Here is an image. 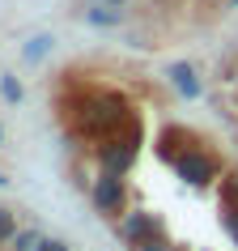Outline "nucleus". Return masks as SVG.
Here are the masks:
<instances>
[{
    "label": "nucleus",
    "mask_w": 238,
    "mask_h": 251,
    "mask_svg": "<svg viewBox=\"0 0 238 251\" xmlns=\"http://www.w3.org/2000/svg\"><path fill=\"white\" fill-rule=\"evenodd\" d=\"M94 158H98V171H111V175H128L141 158V128H123L119 136L102 141V145L94 149Z\"/></svg>",
    "instance_id": "2"
},
{
    "label": "nucleus",
    "mask_w": 238,
    "mask_h": 251,
    "mask_svg": "<svg viewBox=\"0 0 238 251\" xmlns=\"http://www.w3.org/2000/svg\"><path fill=\"white\" fill-rule=\"evenodd\" d=\"M234 4H238V0H234Z\"/></svg>",
    "instance_id": "19"
},
{
    "label": "nucleus",
    "mask_w": 238,
    "mask_h": 251,
    "mask_svg": "<svg viewBox=\"0 0 238 251\" xmlns=\"http://www.w3.org/2000/svg\"><path fill=\"white\" fill-rule=\"evenodd\" d=\"M22 94H26V90H22V81H17V77H9V73H0V98H4V102H22Z\"/></svg>",
    "instance_id": "11"
},
{
    "label": "nucleus",
    "mask_w": 238,
    "mask_h": 251,
    "mask_svg": "<svg viewBox=\"0 0 238 251\" xmlns=\"http://www.w3.org/2000/svg\"><path fill=\"white\" fill-rule=\"evenodd\" d=\"M85 22L90 26H102V30H111V26H119L123 22V9H115V4H90V13H85Z\"/></svg>",
    "instance_id": "8"
},
{
    "label": "nucleus",
    "mask_w": 238,
    "mask_h": 251,
    "mask_svg": "<svg viewBox=\"0 0 238 251\" xmlns=\"http://www.w3.org/2000/svg\"><path fill=\"white\" fill-rule=\"evenodd\" d=\"M221 230L230 234V243L238 247V179H234V183H225V192H221Z\"/></svg>",
    "instance_id": "7"
},
{
    "label": "nucleus",
    "mask_w": 238,
    "mask_h": 251,
    "mask_svg": "<svg viewBox=\"0 0 238 251\" xmlns=\"http://www.w3.org/2000/svg\"><path fill=\"white\" fill-rule=\"evenodd\" d=\"M166 81H170V90L183 98V102H196L204 98V77L196 73V64H187V60H174L166 64Z\"/></svg>",
    "instance_id": "5"
},
{
    "label": "nucleus",
    "mask_w": 238,
    "mask_h": 251,
    "mask_svg": "<svg viewBox=\"0 0 238 251\" xmlns=\"http://www.w3.org/2000/svg\"><path fill=\"white\" fill-rule=\"evenodd\" d=\"M196 141H200L196 132H187V128H179V124H170V128H166V132L158 136V158L166 162V166H174V162L183 158V153H187L191 145H196Z\"/></svg>",
    "instance_id": "6"
},
{
    "label": "nucleus",
    "mask_w": 238,
    "mask_h": 251,
    "mask_svg": "<svg viewBox=\"0 0 238 251\" xmlns=\"http://www.w3.org/2000/svg\"><path fill=\"white\" fill-rule=\"evenodd\" d=\"M102 4H115V9H123V4H128V0H102Z\"/></svg>",
    "instance_id": "15"
},
{
    "label": "nucleus",
    "mask_w": 238,
    "mask_h": 251,
    "mask_svg": "<svg viewBox=\"0 0 238 251\" xmlns=\"http://www.w3.org/2000/svg\"><path fill=\"white\" fill-rule=\"evenodd\" d=\"M17 238V213L13 209H0V247H9Z\"/></svg>",
    "instance_id": "10"
},
{
    "label": "nucleus",
    "mask_w": 238,
    "mask_h": 251,
    "mask_svg": "<svg viewBox=\"0 0 238 251\" xmlns=\"http://www.w3.org/2000/svg\"><path fill=\"white\" fill-rule=\"evenodd\" d=\"M119 238L128 243V251H136L141 243H153V238H166V226H162L158 213H145V209H128L119 217Z\"/></svg>",
    "instance_id": "4"
},
{
    "label": "nucleus",
    "mask_w": 238,
    "mask_h": 251,
    "mask_svg": "<svg viewBox=\"0 0 238 251\" xmlns=\"http://www.w3.org/2000/svg\"><path fill=\"white\" fill-rule=\"evenodd\" d=\"M136 251H174V243L170 238H153V243H141Z\"/></svg>",
    "instance_id": "13"
},
{
    "label": "nucleus",
    "mask_w": 238,
    "mask_h": 251,
    "mask_svg": "<svg viewBox=\"0 0 238 251\" xmlns=\"http://www.w3.org/2000/svg\"><path fill=\"white\" fill-rule=\"evenodd\" d=\"M51 47H55L51 34H34V39L22 47V60H26V64H39V60H47V55H51Z\"/></svg>",
    "instance_id": "9"
},
{
    "label": "nucleus",
    "mask_w": 238,
    "mask_h": 251,
    "mask_svg": "<svg viewBox=\"0 0 238 251\" xmlns=\"http://www.w3.org/2000/svg\"><path fill=\"white\" fill-rule=\"evenodd\" d=\"M90 204L98 217H111L119 222L123 213H128V175H111V171H98L90 187Z\"/></svg>",
    "instance_id": "3"
},
{
    "label": "nucleus",
    "mask_w": 238,
    "mask_h": 251,
    "mask_svg": "<svg viewBox=\"0 0 238 251\" xmlns=\"http://www.w3.org/2000/svg\"><path fill=\"white\" fill-rule=\"evenodd\" d=\"M0 141H4V128H0Z\"/></svg>",
    "instance_id": "17"
},
{
    "label": "nucleus",
    "mask_w": 238,
    "mask_h": 251,
    "mask_svg": "<svg viewBox=\"0 0 238 251\" xmlns=\"http://www.w3.org/2000/svg\"><path fill=\"white\" fill-rule=\"evenodd\" d=\"M39 243H43L39 230H17V238L9 243V247H13V251H39Z\"/></svg>",
    "instance_id": "12"
},
{
    "label": "nucleus",
    "mask_w": 238,
    "mask_h": 251,
    "mask_svg": "<svg viewBox=\"0 0 238 251\" xmlns=\"http://www.w3.org/2000/svg\"><path fill=\"white\" fill-rule=\"evenodd\" d=\"M39 251H72V247H68L64 238H43V243H39Z\"/></svg>",
    "instance_id": "14"
},
{
    "label": "nucleus",
    "mask_w": 238,
    "mask_h": 251,
    "mask_svg": "<svg viewBox=\"0 0 238 251\" xmlns=\"http://www.w3.org/2000/svg\"><path fill=\"white\" fill-rule=\"evenodd\" d=\"M174 251H187V247H174Z\"/></svg>",
    "instance_id": "18"
},
{
    "label": "nucleus",
    "mask_w": 238,
    "mask_h": 251,
    "mask_svg": "<svg viewBox=\"0 0 238 251\" xmlns=\"http://www.w3.org/2000/svg\"><path fill=\"white\" fill-rule=\"evenodd\" d=\"M221 171H225L221 153H217L213 145H204V141H196L183 158L174 162V175H179L187 187H209V183H217V179H221Z\"/></svg>",
    "instance_id": "1"
},
{
    "label": "nucleus",
    "mask_w": 238,
    "mask_h": 251,
    "mask_svg": "<svg viewBox=\"0 0 238 251\" xmlns=\"http://www.w3.org/2000/svg\"><path fill=\"white\" fill-rule=\"evenodd\" d=\"M4 183H9V179H4V171H0V187H4Z\"/></svg>",
    "instance_id": "16"
}]
</instances>
